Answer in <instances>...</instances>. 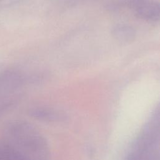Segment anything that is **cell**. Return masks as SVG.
<instances>
[{
  "mask_svg": "<svg viewBox=\"0 0 160 160\" xmlns=\"http://www.w3.org/2000/svg\"><path fill=\"white\" fill-rule=\"evenodd\" d=\"M159 119H152L144 129L127 160H159Z\"/></svg>",
  "mask_w": 160,
  "mask_h": 160,
  "instance_id": "1",
  "label": "cell"
},
{
  "mask_svg": "<svg viewBox=\"0 0 160 160\" xmlns=\"http://www.w3.org/2000/svg\"><path fill=\"white\" fill-rule=\"evenodd\" d=\"M128 6L138 18L150 22L158 21L160 8L154 0H129Z\"/></svg>",
  "mask_w": 160,
  "mask_h": 160,
  "instance_id": "2",
  "label": "cell"
},
{
  "mask_svg": "<svg viewBox=\"0 0 160 160\" xmlns=\"http://www.w3.org/2000/svg\"><path fill=\"white\" fill-rule=\"evenodd\" d=\"M112 34L116 39L122 42H131L136 36L134 29L131 26L125 24L116 25L112 30Z\"/></svg>",
  "mask_w": 160,
  "mask_h": 160,
  "instance_id": "3",
  "label": "cell"
}]
</instances>
